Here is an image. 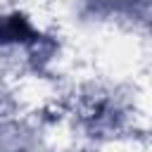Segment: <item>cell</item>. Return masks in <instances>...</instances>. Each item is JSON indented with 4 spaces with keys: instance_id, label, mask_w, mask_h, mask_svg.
<instances>
[{
    "instance_id": "6da1fadb",
    "label": "cell",
    "mask_w": 152,
    "mask_h": 152,
    "mask_svg": "<svg viewBox=\"0 0 152 152\" xmlns=\"http://www.w3.org/2000/svg\"><path fill=\"white\" fill-rule=\"evenodd\" d=\"M28 33H31V28L21 17H10V19L0 21V40H21Z\"/></svg>"
}]
</instances>
